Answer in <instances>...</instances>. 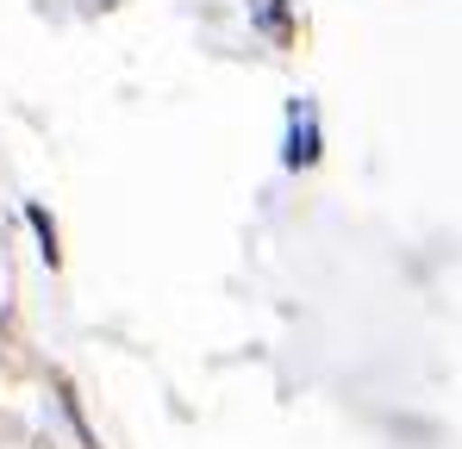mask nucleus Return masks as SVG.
I'll list each match as a JSON object with an SVG mask.
<instances>
[{"instance_id": "nucleus-1", "label": "nucleus", "mask_w": 462, "mask_h": 449, "mask_svg": "<svg viewBox=\"0 0 462 449\" xmlns=\"http://www.w3.org/2000/svg\"><path fill=\"white\" fill-rule=\"evenodd\" d=\"M319 162V125L312 106H294V132H288V169H312Z\"/></svg>"}, {"instance_id": "nucleus-2", "label": "nucleus", "mask_w": 462, "mask_h": 449, "mask_svg": "<svg viewBox=\"0 0 462 449\" xmlns=\"http://www.w3.org/2000/svg\"><path fill=\"white\" fill-rule=\"evenodd\" d=\"M25 219H32V231H38V243H44V262H57V224L44 219V206H25Z\"/></svg>"}]
</instances>
